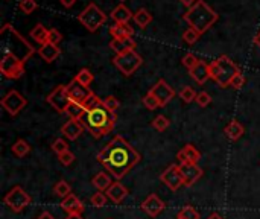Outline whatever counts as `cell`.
<instances>
[{
    "label": "cell",
    "mask_w": 260,
    "mask_h": 219,
    "mask_svg": "<svg viewBox=\"0 0 260 219\" xmlns=\"http://www.w3.org/2000/svg\"><path fill=\"white\" fill-rule=\"evenodd\" d=\"M96 160L120 181L126 177L142 160L139 151L122 136H114L96 155Z\"/></svg>",
    "instance_id": "6da1fadb"
},
{
    "label": "cell",
    "mask_w": 260,
    "mask_h": 219,
    "mask_svg": "<svg viewBox=\"0 0 260 219\" xmlns=\"http://www.w3.org/2000/svg\"><path fill=\"white\" fill-rule=\"evenodd\" d=\"M116 113L108 111L104 104L87 110L85 114L81 117V123L94 139H101L110 134L116 127Z\"/></svg>",
    "instance_id": "7a4b0ae2"
},
{
    "label": "cell",
    "mask_w": 260,
    "mask_h": 219,
    "mask_svg": "<svg viewBox=\"0 0 260 219\" xmlns=\"http://www.w3.org/2000/svg\"><path fill=\"white\" fill-rule=\"evenodd\" d=\"M2 43H3V53H11L26 62L34 53L35 49L32 44L9 23H5L0 29Z\"/></svg>",
    "instance_id": "3957f363"
},
{
    "label": "cell",
    "mask_w": 260,
    "mask_h": 219,
    "mask_svg": "<svg viewBox=\"0 0 260 219\" xmlns=\"http://www.w3.org/2000/svg\"><path fill=\"white\" fill-rule=\"evenodd\" d=\"M218 12H215V9L209 6L204 0H198L192 8L184 12V20L189 27H193L201 34L207 32L218 21Z\"/></svg>",
    "instance_id": "277c9868"
},
{
    "label": "cell",
    "mask_w": 260,
    "mask_h": 219,
    "mask_svg": "<svg viewBox=\"0 0 260 219\" xmlns=\"http://www.w3.org/2000/svg\"><path fill=\"white\" fill-rule=\"evenodd\" d=\"M209 67H210V78L222 88L230 87L232 79L241 72L238 64L232 61V58H229L227 55H221L218 59L212 61Z\"/></svg>",
    "instance_id": "5b68a950"
},
{
    "label": "cell",
    "mask_w": 260,
    "mask_h": 219,
    "mask_svg": "<svg viewBox=\"0 0 260 219\" xmlns=\"http://www.w3.org/2000/svg\"><path fill=\"white\" fill-rule=\"evenodd\" d=\"M78 20L87 30L96 32L107 21V15L96 3H88L87 8L82 12H79Z\"/></svg>",
    "instance_id": "8992f818"
},
{
    "label": "cell",
    "mask_w": 260,
    "mask_h": 219,
    "mask_svg": "<svg viewBox=\"0 0 260 219\" xmlns=\"http://www.w3.org/2000/svg\"><path fill=\"white\" fill-rule=\"evenodd\" d=\"M3 203L6 207H9V210H12L14 213H20L23 212L26 207L30 206L32 198L30 195L21 187V186H15L12 187L5 197H3Z\"/></svg>",
    "instance_id": "52a82bcc"
},
{
    "label": "cell",
    "mask_w": 260,
    "mask_h": 219,
    "mask_svg": "<svg viewBox=\"0 0 260 219\" xmlns=\"http://www.w3.org/2000/svg\"><path fill=\"white\" fill-rule=\"evenodd\" d=\"M143 59L142 56L136 52V50H129L126 53H120L116 55L113 58V64L119 69V72H122V75L125 76H131L134 72H137V69L142 66Z\"/></svg>",
    "instance_id": "ba28073f"
},
{
    "label": "cell",
    "mask_w": 260,
    "mask_h": 219,
    "mask_svg": "<svg viewBox=\"0 0 260 219\" xmlns=\"http://www.w3.org/2000/svg\"><path fill=\"white\" fill-rule=\"evenodd\" d=\"M0 73L8 79H20L24 75V62L11 53H3L0 61Z\"/></svg>",
    "instance_id": "9c48e42d"
},
{
    "label": "cell",
    "mask_w": 260,
    "mask_h": 219,
    "mask_svg": "<svg viewBox=\"0 0 260 219\" xmlns=\"http://www.w3.org/2000/svg\"><path fill=\"white\" fill-rule=\"evenodd\" d=\"M46 102L56 111V113H66L67 107L70 105L72 99L67 93V85H56L46 98Z\"/></svg>",
    "instance_id": "30bf717a"
},
{
    "label": "cell",
    "mask_w": 260,
    "mask_h": 219,
    "mask_svg": "<svg viewBox=\"0 0 260 219\" xmlns=\"http://www.w3.org/2000/svg\"><path fill=\"white\" fill-rule=\"evenodd\" d=\"M2 107L3 110H6V113L9 116H17L21 110H24V107L27 105V99L17 90H9L3 99H2Z\"/></svg>",
    "instance_id": "8fae6325"
},
{
    "label": "cell",
    "mask_w": 260,
    "mask_h": 219,
    "mask_svg": "<svg viewBox=\"0 0 260 219\" xmlns=\"http://www.w3.org/2000/svg\"><path fill=\"white\" fill-rule=\"evenodd\" d=\"M160 181L168 189H171L172 192H177L183 186V177H181L180 165H171L169 168H166L160 175Z\"/></svg>",
    "instance_id": "7c38bea8"
},
{
    "label": "cell",
    "mask_w": 260,
    "mask_h": 219,
    "mask_svg": "<svg viewBox=\"0 0 260 219\" xmlns=\"http://www.w3.org/2000/svg\"><path fill=\"white\" fill-rule=\"evenodd\" d=\"M67 93H69L72 102H78V104H82V105H85V102L94 95V93L90 90V87L82 85V84L78 82L75 78H73V81H72L70 84H67Z\"/></svg>",
    "instance_id": "4fadbf2b"
},
{
    "label": "cell",
    "mask_w": 260,
    "mask_h": 219,
    "mask_svg": "<svg viewBox=\"0 0 260 219\" xmlns=\"http://www.w3.org/2000/svg\"><path fill=\"white\" fill-rule=\"evenodd\" d=\"M149 91L158 99V102H160L161 107L168 105V104L175 98V90H174L165 79H158V81L152 85V88H151Z\"/></svg>",
    "instance_id": "5bb4252c"
},
{
    "label": "cell",
    "mask_w": 260,
    "mask_h": 219,
    "mask_svg": "<svg viewBox=\"0 0 260 219\" xmlns=\"http://www.w3.org/2000/svg\"><path fill=\"white\" fill-rule=\"evenodd\" d=\"M180 168H181V177H183L184 187H192L204 175V171L198 165H193V163H183V165H180Z\"/></svg>",
    "instance_id": "9a60e30c"
},
{
    "label": "cell",
    "mask_w": 260,
    "mask_h": 219,
    "mask_svg": "<svg viewBox=\"0 0 260 219\" xmlns=\"http://www.w3.org/2000/svg\"><path fill=\"white\" fill-rule=\"evenodd\" d=\"M140 207H142V212L146 213L149 218H157L158 215H161L165 212L166 204H165V201L158 195L151 194L149 197H146V200L142 203Z\"/></svg>",
    "instance_id": "2e32d148"
},
{
    "label": "cell",
    "mask_w": 260,
    "mask_h": 219,
    "mask_svg": "<svg viewBox=\"0 0 260 219\" xmlns=\"http://www.w3.org/2000/svg\"><path fill=\"white\" fill-rule=\"evenodd\" d=\"M61 207L67 215H82L85 210L84 203L75 194H70L69 197L61 200Z\"/></svg>",
    "instance_id": "e0dca14e"
},
{
    "label": "cell",
    "mask_w": 260,
    "mask_h": 219,
    "mask_svg": "<svg viewBox=\"0 0 260 219\" xmlns=\"http://www.w3.org/2000/svg\"><path fill=\"white\" fill-rule=\"evenodd\" d=\"M84 125L81 123V120L76 119H69L62 127H61V134L67 139V140H76L81 137V134L84 133Z\"/></svg>",
    "instance_id": "ac0fdd59"
},
{
    "label": "cell",
    "mask_w": 260,
    "mask_h": 219,
    "mask_svg": "<svg viewBox=\"0 0 260 219\" xmlns=\"http://www.w3.org/2000/svg\"><path fill=\"white\" fill-rule=\"evenodd\" d=\"M177 159L180 162V165L183 163H193L198 165V162L201 160V152L190 143H187L183 149H180L177 152Z\"/></svg>",
    "instance_id": "d6986e66"
},
{
    "label": "cell",
    "mask_w": 260,
    "mask_h": 219,
    "mask_svg": "<svg viewBox=\"0 0 260 219\" xmlns=\"http://www.w3.org/2000/svg\"><path fill=\"white\" fill-rule=\"evenodd\" d=\"M189 73H190V78L197 84H200V85H203L209 79H212L210 78V67H209V64L206 61H201V59H200V62L192 70H189Z\"/></svg>",
    "instance_id": "ffe728a7"
},
{
    "label": "cell",
    "mask_w": 260,
    "mask_h": 219,
    "mask_svg": "<svg viewBox=\"0 0 260 219\" xmlns=\"http://www.w3.org/2000/svg\"><path fill=\"white\" fill-rule=\"evenodd\" d=\"M136 40L133 37H125V38H113L110 43V49L116 52V55L126 53L129 50H136Z\"/></svg>",
    "instance_id": "44dd1931"
},
{
    "label": "cell",
    "mask_w": 260,
    "mask_h": 219,
    "mask_svg": "<svg viewBox=\"0 0 260 219\" xmlns=\"http://www.w3.org/2000/svg\"><path fill=\"white\" fill-rule=\"evenodd\" d=\"M105 194H107V197H108V200H110L111 203L120 204V203H123L125 198L128 197V189H126L120 181H114Z\"/></svg>",
    "instance_id": "7402d4cb"
},
{
    "label": "cell",
    "mask_w": 260,
    "mask_h": 219,
    "mask_svg": "<svg viewBox=\"0 0 260 219\" xmlns=\"http://www.w3.org/2000/svg\"><path fill=\"white\" fill-rule=\"evenodd\" d=\"M244 133H245L244 125H242L239 120H236V119H233L232 122H229V123L225 125V128H224V134H225V137H227L229 140H232V142L239 140V139L244 136Z\"/></svg>",
    "instance_id": "603a6c76"
},
{
    "label": "cell",
    "mask_w": 260,
    "mask_h": 219,
    "mask_svg": "<svg viewBox=\"0 0 260 219\" xmlns=\"http://www.w3.org/2000/svg\"><path fill=\"white\" fill-rule=\"evenodd\" d=\"M38 55H40L46 62H53V61L61 55V49H59L56 44L46 43V44L40 46V49H38Z\"/></svg>",
    "instance_id": "cb8c5ba5"
},
{
    "label": "cell",
    "mask_w": 260,
    "mask_h": 219,
    "mask_svg": "<svg viewBox=\"0 0 260 219\" xmlns=\"http://www.w3.org/2000/svg\"><path fill=\"white\" fill-rule=\"evenodd\" d=\"M134 17V14L131 12V9L128 6H125L123 3L117 5L113 11H111V18L116 23H128L131 18Z\"/></svg>",
    "instance_id": "d4e9b609"
},
{
    "label": "cell",
    "mask_w": 260,
    "mask_h": 219,
    "mask_svg": "<svg viewBox=\"0 0 260 219\" xmlns=\"http://www.w3.org/2000/svg\"><path fill=\"white\" fill-rule=\"evenodd\" d=\"M110 35L113 38H125L134 35V27L129 23H116L110 27Z\"/></svg>",
    "instance_id": "484cf974"
},
{
    "label": "cell",
    "mask_w": 260,
    "mask_h": 219,
    "mask_svg": "<svg viewBox=\"0 0 260 219\" xmlns=\"http://www.w3.org/2000/svg\"><path fill=\"white\" fill-rule=\"evenodd\" d=\"M111 184H113V181L107 172H99L91 178V186L99 192H107Z\"/></svg>",
    "instance_id": "4316f807"
},
{
    "label": "cell",
    "mask_w": 260,
    "mask_h": 219,
    "mask_svg": "<svg viewBox=\"0 0 260 219\" xmlns=\"http://www.w3.org/2000/svg\"><path fill=\"white\" fill-rule=\"evenodd\" d=\"M30 37H32V40L34 41H37L40 46H43V44H46L47 41H49V30L43 26V24H37L35 27H32L30 29V34H29Z\"/></svg>",
    "instance_id": "83f0119b"
},
{
    "label": "cell",
    "mask_w": 260,
    "mask_h": 219,
    "mask_svg": "<svg viewBox=\"0 0 260 219\" xmlns=\"http://www.w3.org/2000/svg\"><path fill=\"white\" fill-rule=\"evenodd\" d=\"M134 21H136V24L139 26V27H142V29H145L148 24H151V21H152V15H151V12L148 11V9H145V8H140V9H137L136 12H134Z\"/></svg>",
    "instance_id": "f1b7e54d"
},
{
    "label": "cell",
    "mask_w": 260,
    "mask_h": 219,
    "mask_svg": "<svg viewBox=\"0 0 260 219\" xmlns=\"http://www.w3.org/2000/svg\"><path fill=\"white\" fill-rule=\"evenodd\" d=\"M11 151L14 155H17L18 159H23L26 157L29 152H30V145L24 140V139H18L12 146H11Z\"/></svg>",
    "instance_id": "f546056e"
},
{
    "label": "cell",
    "mask_w": 260,
    "mask_h": 219,
    "mask_svg": "<svg viewBox=\"0 0 260 219\" xmlns=\"http://www.w3.org/2000/svg\"><path fill=\"white\" fill-rule=\"evenodd\" d=\"M85 107L82 104H78V102H70V105L67 107L66 110V114L69 116V119H76V120H81V117L85 114Z\"/></svg>",
    "instance_id": "4dcf8cb0"
},
{
    "label": "cell",
    "mask_w": 260,
    "mask_h": 219,
    "mask_svg": "<svg viewBox=\"0 0 260 219\" xmlns=\"http://www.w3.org/2000/svg\"><path fill=\"white\" fill-rule=\"evenodd\" d=\"M53 194L56 197H59L61 200H64L66 197H69L72 194V187L66 180H59L55 186H53Z\"/></svg>",
    "instance_id": "1f68e13d"
},
{
    "label": "cell",
    "mask_w": 260,
    "mask_h": 219,
    "mask_svg": "<svg viewBox=\"0 0 260 219\" xmlns=\"http://www.w3.org/2000/svg\"><path fill=\"white\" fill-rule=\"evenodd\" d=\"M177 219H201L200 212L192 207V206H184L183 209H180V212L177 213Z\"/></svg>",
    "instance_id": "d6a6232c"
},
{
    "label": "cell",
    "mask_w": 260,
    "mask_h": 219,
    "mask_svg": "<svg viewBox=\"0 0 260 219\" xmlns=\"http://www.w3.org/2000/svg\"><path fill=\"white\" fill-rule=\"evenodd\" d=\"M169 125H171V120H169L166 116H163V114H158V116L152 120V128H154L155 131H158V133L166 131V130L169 128Z\"/></svg>",
    "instance_id": "836d02e7"
},
{
    "label": "cell",
    "mask_w": 260,
    "mask_h": 219,
    "mask_svg": "<svg viewBox=\"0 0 260 219\" xmlns=\"http://www.w3.org/2000/svg\"><path fill=\"white\" fill-rule=\"evenodd\" d=\"M107 201H108L107 194L99 192V191H96V194H93L91 198H90V204H91L93 207H96V209H102V207L107 204Z\"/></svg>",
    "instance_id": "e575fe53"
},
{
    "label": "cell",
    "mask_w": 260,
    "mask_h": 219,
    "mask_svg": "<svg viewBox=\"0 0 260 219\" xmlns=\"http://www.w3.org/2000/svg\"><path fill=\"white\" fill-rule=\"evenodd\" d=\"M75 79L78 81V82H81L82 85H90L91 82H93V79H94V76H93V73L88 70V69H81L79 72H78V75L75 76Z\"/></svg>",
    "instance_id": "d590c367"
},
{
    "label": "cell",
    "mask_w": 260,
    "mask_h": 219,
    "mask_svg": "<svg viewBox=\"0 0 260 219\" xmlns=\"http://www.w3.org/2000/svg\"><path fill=\"white\" fill-rule=\"evenodd\" d=\"M180 98H181V101L183 102H186V104H190V102H193L195 99H197V96H198V93L192 88V87H183L181 90H180Z\"/></svg>",
    "instance_id": "8d00e7d4"
},
{
    "label": "cell",
    "mask_w": 260,
    "mask_h": 219,
    "mask_svg": "<svg viewBox=\"0 0 260 219\" xmlns=\"http://www.w3.org/2000/svg\"><path fill=\"white\" fill-rule=\"evenodd\" d=\"M142 102H143V105H145L148 110H151V111H154V110H157L158 107H161V105H160V102H158V99H157L151 91H148V93L143 96Z\"/></svg>",
    "instance_id": "74e56055"
},
{
    "label": "cell",
    "mask_w": 260,
    "mask_h": 219,
    "mask_svg": "<svg viewBox=\"0 0 260 219\" xmlns=\"http://www.w3.org/2000/svg\"><path fill=\"white\" fill-rule=\"evenodd\" d=\"M203 34L201 32H198L197 29H193V27H189V29H186L184 30V34H183V40L187 43V44H195L198 40H200V37H201Z\"/></svg>",
    "instance_id": "f35d334b"
},
{
    "label": "cell",
    "mask_w": 260,
    "mask_h": 219,
    "mask_svg": "<svg viewBox=\"0 0 260 219\" xmlns=\"http://www.w3.org/2000/svg\"><path fill=\"white\" fill-rule=\"evenodd\" d=\"M102 104L111 113H116L119 110V107H120V101L116 96H107L105 99H102Z\"/></svg>",
    "instance_id": "ab89813d"
},
{
    "label": "cell",
    "mask_w": 260,
    "mask_h": 219,
    "mask_svg": "<svg viewBox=\"0 0 260 219\" xmlns=\"http://www.w3.org/2000/svg\"><path fill=\"white\" fill-rule=\"evenodd\" d=\"M52 151H53L56 155H59V154L69 151V143H67V140H64V139H61V137H59V139H55L53 143H52Z\"/></svg>",
    "instance_id": "60d3db41"
},
{
    "label": "cell",
    "mask_w": 260,
    "mask_h": 219,
    "mask_svg": "<svg viewBox=\"0 0 260 219\" xmlns=\"http://www.w3.org/2000/svg\"><path fill=\"white\" fill-rule=\"evenodd\" d=\"M18 8H20L21 12L29 15V14H32L38 8V5H37V0H20Z\"/></svg>",
    "instance_id": "b9f144b4"
},
{
    "label": "cell",
    "mask_w": 260,
    "mask_h": 219,
    "mask_svg": "<svg viewBox=\"0 0 260 219\" xmlns=\"http://www.w3.org/2000/svg\"><path fill=\"white\" fill-rule=\"evenodd\" d=\"M198 62H200V59H198L193 53H186V55L181 58V64H183L187 70H192Z\"/></svg>",
    "instance_id": "7bdbcfd3"
},
{
    "label": "cell",
    "mask_w": 260,
    "mask_h": 219,
    "mask_svg": "<svg viewBox=\"0 0 260 219\" xmlns=\"http://www.w3.org/2000/svg\"><path fill=\"white\" fill-rule=\"evenodd\" d=\"M197 104L200 105V107H207V105H210L212 104V96L207 93V91H200L198 93V96H197Z\"/></svg>",
    "instance_id": "ee69618b"
},
{
    "label": "cell",
    "mask_w": 260,
    "mask_h": 219,
    "mask_svg": "<svg viewBox=\"0 0 260 219\" xmlns=\"http://www.w3.org/2000/svg\"><path fill=\"white\" fill-rule=\"evenodd\" d=\"M58 160H59V163L62 166H70L75 162V154L70 152V151H66V152H62V154L58 155Z\"/></svg>",
    "instance_id": "f6af8a7d"
},
{
    "label": "cell",
    "mask_w": 260,
    "mask_h": 219,
    "mask_svg": "<svg viewBox=\"0 0 260 219\" xmlns=\"http://www.w3.org/2000/svg\"><path fill=\"white\" fill-rule=\"evenodd\" d=\"M62 41V34L58 30V29H49V41L47 43H50V44H59Z\"/></svg>",
    "instance_id": "bcb514c9"
},
{
    "label": "cell",
    "mask_w": 260,
    "mask_h": 219,
    "mask_svg": "<svg viewBox=\"0 0 260 219\" xmlns=\"http://www.w3.org/2000/svg\"><path fill=\"white\" fill-rule=\"evenodd\" d=\"M245 82H247V79H245V76L239 72L233 79H232V84H230V87H233L235 90H241L244 85H245Z\"/></svg>",
    "instance_id": "7dc6e473"
},
{
    "label": "cell",
    "mask_w": 260,
    "mask_h": 219,
    "mask_svg": "<svg viewBox=\"0 0 260 219\" xmlns=\"http://www.w3.org/2000/svg\"><path fill=\"white\" fill-rule=\"evenodd\" d=\"M59 3H61L64 8H72V6L76 3V0H59Z\"/></svg>",
    "instance_id": "c3c4849f"
},
{
    "label": "cell",
    "mask_w": 260,
    "mask_h": 219,
    "mask_svg": "<svg viewBox=\"0 0 260 219\" xmlns=\"http://www.w3.org/2000/svg\"><path fill=\"white\" fill-rule=\"evenodd\" d=\"M37 219H55V216H53L52 213H49V212H46V210H44V212H41V213H40V216H38Z\"/></svg>",
    "instance_id": "681fc988"
},
{
    "label": "cell",
    "mask_w": 260,
    "mask_h": 219,
    "mask_svg": "<svg viewBox=\"0 0 260 219\" xmlns=\"http://www.w3.org/2000/svg\"><path fill=\"white\" fill-rule=\"evenodd\" d=\"M180 2H181V5H184L186 8H192L198 0H180Z\"/></svg>",
    "instance_id": "f907efd6"
},
{
    "label": "cell",
    "mask_w": 260,
    "mask_h": 219,
    "mask_svg": "<svg viewBox=\"0 0 260 219\" xmlns=\"http://www.w3.org/2000/svg\"><path fill=\"white\" fill-rule=\"evenodd\" d=\"M207 219H224V218H222V216H221L219 213L213 212V213H212V215H210V216H209V218H207Z\"/></svg>",
    "instance_id": "816d5d0a"
},
{
    "label": "cell",
    "mask_w": 260,
    "mask_h": 219,
    "mask_svg": "<svg viewBox=\"0 0 260 219\" xmlns=\"http://www.w3.org/2000/svg\"><path fill=\"white\" fill-rule=\"evenodd\" d=\"M254 44H256V46L260 49V30L257 32V35L254 37Z\"/></svg>",
    "instance_id": "f5cc1de1"
},
{
    "label": "cell",
    "mask_w": 260,
    "mask_h": 219,
    "mask_svg": "<svg viewBox=\"0 0 260 219\" xmlns=\"http://www.w3.org/2000/svg\"><path fill=\"white\" fill-rule=\"evenodd\" d=\"M66 219H84V218H82V215H67V218Z\"/></svg>",
    "instance_id": "db71d44e"
},
{
    "label": "cell",
    "mask_w": 260,
    "mask_h": 219,
    "mask_svg": "<svg viewBox=\"0 0 260 219\" xmlns=\"http://www.w3.org/2000/svg\"><path fill=\"white\" fill-rule=\"evenodd\" d=\"M120 2H125V0H120Z\"/></svg>",
    "instance_id": "11a10c76"
},
{
    "label": "cell",
    "mask_w": 260,
    "mask_h": 219,
    "mask_svg": "<svg viewBox=\"0 0 260 219\" xmlns=\"http://www.w3.org/2000/svg\"><path fill=\"white\" fill-rule=\"evenodd\" d=\"M175 219H177V218H175Z\"/></svg>",
    "instance_id": "9f6ffc18"
}]
</instances>
